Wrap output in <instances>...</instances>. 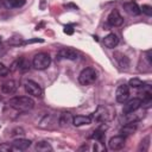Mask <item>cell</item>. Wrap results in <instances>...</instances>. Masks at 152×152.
<instances>
[{
	"label": "cell",
	"mask_w": 152,
	"mask_h": 152,
	"mask_svg": "<svg viewBox=\"0 0 152 152\" xmlns=\"http://www.w3.org/2000/svg\"><path fill=\"white\" fill-rule=\"evenodd\" d=\"M10 107L19 112H27L34 107V101L28 96H14L8 101Z\"/></svg>",
	"instance_id": "1"
},
{
	"label": "cell",
	"mask_w": 152,
	"mask_h": 152,
	"mask_svg": "<svg viewBox=\"0 0 152 152\" xmlns=\"http://www.w3.org/2000/svg\"><path fill=\"white\" fill-rule=\"evenodd\" d=\"M90 116L99 122H107L113 120V118L115 116V109L112 106H100L97 107L96 112Z\"/></svg>",
	"instance_id": "2"
},
{
	"label": "cell",
	"mask_w": 152,
	"mask_h": 152,
	"mask_svg": "<svg viewBox=\"0 0 152 152\" xmlns=\"http://www.w3.org/2000/svg\"><path fill=\"white\" fill-rule=\"evenodd\" d=\"M50 63H51V57L46 52H39V53L34 55V57L32 59V65L37 70L46 69L50 65Z\"/></svg>",
	"instance_id": "3"
},
{
	"label": "cell",
	"mask_w": 152,
	"mask_h": 152,
	"mask_svg": "<svg viewBox=\"0 0 152 152\" xmlns=\"http://www.w3.org/2000/svg\"><path fill=\"white\" fill-rule=\"evenodd\" d=\"M97 78V72L94 68H86L81 71L78 76V82L82 86H90L93 84Z\"/></svg>",
	"instance_id": "4"
},
{
	"label": "cell",
	"mask_w": 152,
	"mask_h": 152,
	"mask_svg": "<svg viewBox=\"0 0 152 152\" xmlns=\"http://www.w3.org/2000/svg\"><path fill=\"white\" fill-rule=\"evenodd\" d=\"M25 90L31 96H34V97H42L43 96V89H42V87L37 82H34L32 80L26 81V83H25Z\"/></svg>",
	"instance_id": "5"
},
{
	"label": "cell",
	"mask_w": 152,
	"mask_h": 152,
	"mask_svg": "<svg viewBox=\"0 0 152 152\" xmlns=\"http://www.w3.org/2000/svg\"><path fill=\"white\" fill-rule=\"evenodd\" d=\"M141 106V99L139 97H133L126 102H124V108H122V113L124 114H129V113H134L137 112Z\"/></svg>",
	"instance_id": "6"
},
{
	"label": "cell",
	"mask_w": 152,
	"mask_h": 152,
	"mask_svg": "<svg viewBox=\"0 0 152 152\" xmlns=\"http://www.w3.org/2000/svg\"><path fill=\"white\" fill-rule=\"evenodd\" d=\"M129 97V87L128 84H120L118 88H116V91H115V99L119 103H124L128 100Z\"/></svg>",
	"instance_id": "7"
},
{
	"label": "cell",
	"mask_w": 152,
	"mask_h": 152,
	"mask_svg": "<svg viewBox=\"0 0 152 152\" xmlns=\"http://www.w3.org/2000/svg\"><path fill=\"white\" fill-rule=\"evenodd\" d=\"M126 145V138L125 135L120 134V135H115L113 138H110L109 142H108V146L112 151H119V150H122Z\"/></svg>",
	"instance_id": "8"
},
{
	"label": "cell",
	"mask_w": 152,
	"mask_h": 152,
	"mask_svg": "<svg viewBox=\"0 0 152 152\" xmlns=\"http://www.w3.org/2000/svg\"><path fill=\"white\" fill-rule=\"evenodd\" d=\"M57 58L59 59H70V61H76L78 58V53L76 50L71 48H62L57 52Z\"/></svg>",
	"instance_id": "9"
},
{
	"label": "cell",
	"mask_w": 152,
	"mask_h": 152,
	"mask_svg": "<svg viewBox=\"0 0 152 152\" xmlns=\"http://www.w3.org/2000/svg\"><path fill=\"white\" fill-rule=\"evenodd\" d=\"M18 87H19V84H18L17 81L10 80V81L1 84V93L6 94V95H12L18 90Z\"/></svg>",
	"instance_id": "10"
},
{
	"label": "cell",
	"mask_w": 152,
	"mask_h": 152,
	"mask_svg": "<svg viewBox=\"0 0 152 152\" xmlns=\"http://www.w3.org/2000/svg\"><path fill=\"white\" fill-rule=\"evenodd\" d=\"M31 140H28V139H24V138H18V139H15V140H13L12 141V147H13V150L14 151H25V150H27L30 146H31Z\"/></svg>",
	"instance_id": "11"
},
{
	"label": "cell",
	"mask_w": 152,
	"mask_h": 152,
	"mask_svg": "<svg viewBox=\"0 0 152 152\" xmlns=\"http://www.w3.org/2000/svg\"><path fill=\"white\" fill-rule=\"evenodd\" d=\"M107 23H108L110 26H120V25H122V23H124V18L121 17V14H120L116 10H114V11H112V12L109 13V15H108V18H107Z\"/></svg>",
	"instance_id": "12"
},
{
	"label": "cell",
	"mask_w": 152,
	"mask_h": 152,
	"mask_svg": "<svg viewBox=\"0 0 152 152\" xmlns=\"http://www.w3.org/2000/svg\"><path fill=\"white\" fill-rule=\"evenodd\" d=\"M103 44L108 49H114L119 44V38L115 33H109L103 38Z\"/></svg>",
	"instance_id": "13"
},
{
	"label": "cell",
	"mask_w": 152,
	"mask_h": 152,
	"mask_svg": "<svg viewBox=\"0 0 152 152\" xmlns=\"http://www.w3.org/2000/svg\"><path fill=\"white\" fill-rule=\"evenodd\" d=\"M122 7H124V10L128 13V14H131V15H138L141 11H140V7L138 6V4L137 2H133V1H131V2H125L124 5H122Z\"/></svg>",
	"instance_id": "14"
},
{
	"label": "cell",
	"mask_w": 152,
	"mask_h": 152,
	"mask_svg": "<svg viewBox=\"0 0 152 152\" xmlns=\"http://www.w3.org/2000/svg\"><path fill=\"white\" fill-rule=\"evenodd\" d=\"M55 120H56V118H55L52 114H45V115L43 116V119L39 121L38 126H39L40 128H51L52 125L56 122Z\"/></svg>",
	"instance_id": "15"
},
{
	"label": "cell",
	"mask_w": 152,
	"mask_h": 152,
	"mask_svg": "<svg viewBox=\"0 0 152 152\" xmlns=\"http://www.w3.org/2000/svg\"><path fill=\"white\" fill-rule=\"evenodd\" d=\"M91 124V116H86V115H76L72 116V125L78 127L83 125H90Z\"/></svg>",
	"instance_id": "16"
},
{
	"label": "cell",
	"mask_w": 152,
	"mask_h": 152,
	"mask_svg": "<svg viewBox=\"0 0 152 152\" xmlns=\"http://www.w3.org/2000/svg\"><path fill=\"white\" fill-rule=\"evenodd\" d=\"M114 58L116 59V62H118V64H119V66L121 69H127L128 68L129 59L125 55H122L121 52H114Z\"/></svg>",
	"instance_id": "17"
},
{
	"label": "cell",
	"mask_w": 152,
	"mask_h": 152,
	"mask_svg": "<svg viewBox=\"0 0 152 152\" xmlns=\"http://www.w3.org/2000/svg\"><path fill=\"white\" fill-rule=\"evenodd\" d=\"M58 122L61 126H68L69 124H72V115L69 112H63L58 116Z\"/></svg>",
	"instance_id": "18"
},
{
	"label": "cell",
	"mask_w": 152,
	"mask_h": 152,
	"mask_svg": "<svg viewBox=\"0 0 152 152\" xmlns=\"http://www.w3.org/2000/svg\"><path fill=\"white\" fill-rule=\"evenodd\" d=\"M137 129V122H126L121 129H120V133L122 135H128V134H132L134 133Z\"/></svg>",
	"instance_id": "19"
},
{
	"label": "cell",
	"mask_w": 152,
	"mask_h": 152,
	"mask_svg": "<svg viewBox=\"0 0 152 152\" xmlns=\"http://www.w3.org/2000/svg\"><path fill=\"white\" fill-rule=\"evenodd\" d=\"M4 5L8 8H19L25 5V0H2Z\"/></svg>",
	"instance_id": "20"
},
{
	"label": "cell",
	"mask_w": 152,
	"mask_h": 152,
	"mask_svg": "<svg viewBox=\"0 0 152 152\" xmlns=\"http://www.w3.org/2000/svg\"><path fill=\"white\" fill-rule=\"evenodd\" d=\"M13 66H15L18 70H20V71H27L28 69H30V65H28V63L26 62V59L25 58H19L17 62H14V64H13Z\"/></svg>",
	"instance_id": "21"
},
{
	"label": "cell",
	"mask_w": 152,
	"mask_h": 152,
	"mask_svg": "<svg viewBox=\"0 0 152 152\" xmlns=\"http://www.w3.org/2000/svg\"><path fill=\"white\" fill-rule=\"evenodd\" d=\"M106 128H107L106 126H104V127L102 126V127L95 129L90 138H91V139H95V140H97V141H102V139H103V137H104V129H106Z\"/></svg>",
	"instance_id": "22"
},
{
	"label": "cell",
	"mask_w": 152,
	"mask_h": 152,
	"mask_svg": "<svg viewBox=\"0 0 152 152\" xmlns=\"http://www.w3.org/2000/svg\"><path fill=\"white\" fill-rule=\"evenodd\" d=\"M36 150L37 151H40V152H48V151H51L52 147L46 141H39V142L36 144Z\"/></svg>",
	"instance_id": "23"
},
{
	"label": "cell",
	"mask_w": 152,
	"mask_h": 152,
	"mask_svg": "<svg viewBox=\"0 0 152 152\" xmlns=\"http://www.w3.org/2000/svg\"><path fill=\"white\" fill-rule=\"evenodd\" d=\"M23 43H24L23 38L20 36H18V34H14L12 38L8 39V44L10 45H23Z\"/></svg>",
	"instance_id": "24"
},
{
	"label": "cell",
	"mask_w": 152,
	"mask_h": 152,
	"mask_svg": "<svg viewBox=\"0 0 152 152\" xmlns=\"http://www.w3.org/2000/svg\"><path fill=\"white\" fill-rule=\"evenodd\" d=\"M142 84H144V82L138 77L131 78L129 82H128V87H132V88H140Z\"/></svg>",
	"instance_id": "25"
},
{
	"label": "cell",
	"mask_w": 152,
	"mask_h": 152,
	"mask_svg": "<svg viewBox=\"0 0 152 152\" xmlns=\"http://www.w3.org/2000/svg\"><path fill=\"white\" fill-rule=\"evenodd\" d=\"M150 137H146L142 141H141V144H140V147H139V151H147L148 150V146H150Z\"/></svg>",
	"instance_id": "26"
},
{
	"label": "cell",
	"mask_w": 152,
	"mask_h": 152,
	"mask_svg": "<svg viewBox=\"0 0 152 152\" xmlns=\"http://www.w3.org/2000/svg\"><path fill=\"white\" fill-rule=\"evenodd\" d=\"M140 11H142V13H145V14L148 15V17L152 15V7H151L150 5H142V6L140 7Z\"/></svg>",
	"instance_id": "27"
},
{
	"label": "cell",
	"mask_w": 152,
	"mask_h": 152,
	"mask_svg": "<svg viewBox=\"0 0 152 152\" xmlns=\"http://www.w3.org/2000/svg\"><path fill=\"white\" fill-rule=\"evenodd\" d=\"M8 72H10V69L4 63H0V77H5L6 75H8Z\"/></svg>",
	"instance_id": "28"
},
{
	"label": "cell",
	"mask_w": 152,
	"mask_h": 152,
	"mask_svg": "<svg viewBox=\"0 0 152 152\" xmlns=\"http://www.w3.org/2000/svg\"><path fill=\"white\" fill-rule=\"evenodd\" d=\"M25 134V132H24V129L21 128V127H17V128H14L13 131H11V137H14V135H24Z\"/></svg>",
	"instance_id": "29"
},
{
	"label": "cell",
	"mask_w": 152,
	"mask_h": 152,
	"mask_svg": "<svg viewBox=\"0 0 152 152\" xmlns=\"http://www.w3.org/2000/svg\"><path fill=\"white\" fill-rule=\"evenodd\" d=\"M0 151H14V150H13L12 145H10V144H2V145H0Z\"/></svg>",
	"instance_id": "30"
},
{
	"label": "cell",
	"mask_w": 152,
	"mask_h": 152,
	"mask_svg": "<svg viewBox=\"0 0 152 152\" xmlns=\"http://www.w3.org/2000/svg\"><path fill=\"white\" fill-rule=\"evenodd\" d=\"M64 33H66V34H72V33H74V26H72V25H65V26H64Z\"/></svg>",
	"instance_id": "31"
},
{
	"label": "cell",
	"mask_w": 152,
	"mask_h": 152,
	"mask_svg": "<svg viewBox=\"0 0 152 152\" xmlns=\"http://www.w3.org/2000/svg\"><path fill=\"white\" fill-rule=\"evenodd\" d=\"M31 43H43V39H38V38H34V39H28V40H24L23 45H24V44H31Z\"/></svg>",
	"instance_id": "32"
},
{
	"label": "cell",
	"mask_w": 152,
	"mask_h": 152,
	"mask_svg": "<svg viewBox=\"0 0 152 152\" xmlns=\"http://www.w3.org/2000/svg\"><path fill=\"white\" fill-rule=\"evenodd\" d=\"M104 150H106L104 146H101V141L95 142V145H94V151H104Z\"/></svg>",
	"instance_id": "33"
},
{
	"label": "cell",
	"mask_w": 152,
	"mask_h": 152,
	"mask_svg": "<svg viewBox=\"0 0 152 152\" xmlns=\"http://www.w3.org/2000/svg\"><path fill=\"white\" fill-rule=\"evenodd\" d=\"M0 46H1V37H0Z\"/></svg>",
	"instance_id": "34"
},
{
	"label": "cell",
	"mask_w": 152,
	"mask_h": 152,
	"mask_svg": "<svg viewBox=\"0 0 152 152\" xmlns=\"http://www.w3.org/2000/svg\"><path fill=\"white\" fill-rule=\"evenodd\" d=\"M0 103H1V97H0Z\"/></svg>",
	"instance_id": "35"
}]
</instances>
